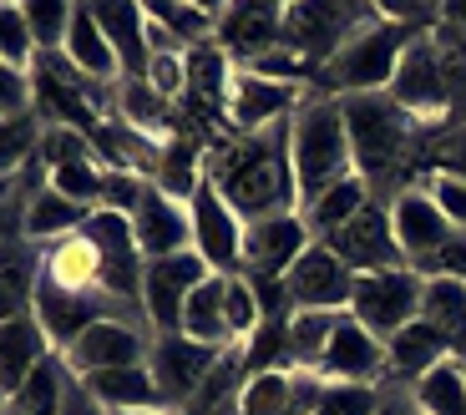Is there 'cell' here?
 Instances as JSON below:
<instances>
[{"instance_id": "obj_1", "label": "cell", "mask_w": 466, "mask_h": 415, "mask_svg": "<svg viewBox=\"0 0 466 415\" xmlns=\"http://www.w3.org/2000/svg\"><path fill=\"white\" fill-rule=\"evenodd\" d=\"M289 122H274V127H264V132H248V137L208 147V183L218 187L223 203H228L244 223L274 218V213H299Z\"/></svg>"}, {"instance_id": "obj_2", "label": "cell", "mask_w": 466, "mask_h": 415, "mask_svg": "<svg viewBox=\"0 0 466 415\" xmlns=\"http://www.w3.org/2000/svg\"><path fill=\"white\" fill-rule=\"evenodd\" d=\"M339 116H345V137H350V162L355 177L380 197V187L400 173V162L416 152L420 122L410 112H400L385 92L370 96H339Z\"/></svg>"}, {"instance_id": "obj_3", "label": "cell", "mask_w": 466, "mask_h": 415, "mask_svg": "<svg viewBox=\"0 0 466 415\" xmlns=\"http://www.w3.org/2000/svg\"><path fill=\"white\" fill-rule=\"evenodd\" d=\"M289 152H294V183H299V213H304L319 193H329L335 183H345L355 173L339 96H325V92L304 96L289 122Z\"/></svg>"}, {"instance_id": "obj_4", "label": "cell", "mask_w": 466, "mask_h": 415, "mask_svg": "<svg viewBox=\"0 0 466 415\" xmlns=\"http://www.w3.org/2000/svg\"><path fill=\"white\" fill-rule=\"evenodd\" d=\"M416 41V31H406V25L396 21H375L365 25V31H355L339 46V56L329 61L325 71H319L315 92L325 96H370V92H390V81H396V66L400 56H406V46Z\"/></svg>"}, {"instance_id": "obj_5", "label": "cell", "mask_w": 466, "mask_h": 415, "mask_svg": "<svg viewBox=\"0 0 466 415\" xmlns=\"http://www.w3.org/2000/svg\"><path fill=\"white\" fill-rule=\"evenodd\" d=\"M375 21H380V5H360V0H294L284 15V51L325 71L350 35Z\"/></svg>"}, {"instance_id": "obj_6", "label": "cell", "mask_w": 466, "mask_h": 415, "mask_svg": "<svg viewBox=\"0 0 466 415\" xmlns=\"http://www.w3.org/2000/svg\"><path fill=\"white\" fill-rule=\"evenodd\" d=\"M82 233L96 248V284H102V294L116 299L122 309L142 314V268H147V258L137 248L132 218L127 213H112V208H96Z\"/></svg>"}, {"instance_id": "obj_7", "label": "cell", "mask_w": 466, "mask_h": 415, "mask_svg": "<svg viewBox=\"0 0 466 415\" xmlns=\"http://www.w3.org/2000/svg\"><path fill=\"white\" fill-rule=\"evenodd\" d=\"M420 288L426 278L416 268H385V274H360L355 278V299H350V319L365 324L375 339H396L406 324L420 319Z\"/></svg>"}, {"instance_id": "obj_8", "label": "cell", "mask_w": 466, "mask_h": 415, "mask_svg": "<svg viewBox=\"0 0 466 415\" xmlns=\"http://www.w3.org/2000/svg\"><path fill=\"white\" fill-rule=\"evenodd\" d=\"M116 314H127V319H137V324H147L142 314H132V309H122L116 299H106V294H82V288H61L56 278H46L41 274V288H35V324L46 329V339H51V349H71L76 339L92 329V324H102V319H116Z\"/></svg>"}, {"instance_id": "obj_9", "label": "cell", "mask_w": 466, "mask_h": 415, "mask_svg": "<svg viewBox=\"0 0 466 415\" xmlns=\"http://www.w3.org/2000/svg\"><path fill=\"white\" fill-rule=\"evenodd\" d=\"M385 96H390L400 112L416 116L420 127H426V122H441L456 106L451 81H446V66H441V51H436L431 35H416L406 46V56H400V66H396V81H390Z\"/></svg>"}, {"instance_id": "obj_10", "label": "cell", "mask_w": 466, "mask_h": 415, "mask_svg": "<svg viewBox=\"0 0 466 415\" xmlns=\"http://www.w3.org/2000/svg\"><path fill=\"white\" fill-rule=\"evenodd\" d=\"M187 213H193V254L208 264V274H244V228L248 223L223 203V193L203 177L198 193L187 197Z\"/></svg>"}, {"instance_id": "obj_11", "label": "cell", "mask_w": 466, "mask_h": 415, "mask_svg": "<svg viewBox=\"0 0 466 415\" xmlns=\"http://www.w3.org/2000/svg\"><path fill=\"white\" fill-rule=\"evenodd\" d=\"M223 349H208L187 335H152L147 345V369H152V385L163 395V410L167 415H183L198 395V385L208 380V369L218 365Z\"/></svg>"}, {"instance_id": "obj_12", "label": "cell", "mask_w": 466, "mask_h": 415, "mask_svg": "<svg viewBox=\"0 0 466 415\" xmlns=\"http://www.w3.org/2000/svg\"><path fill=\"white\" fill-rule=\"evenodd\" d=\"M339 264H350L355 274H385V268H410V258L400 254L396 228H390V208L375 197L370 208H360L345 228H335L329 238H319Z\"/></svg>"}, {"instance_id": "obj_13", "label": "cell", "mask_w": 466, "mask_h": 415, "mask_svg": "<svg viewBox=\"0 0 466 415\" xmlns=\"http://www.w3.org/2000/svg\"><path fill=\"white\" fill-rule=\"evenodd\" d=\"M203 278H208V264H203L193 248H187V254H173V258H152V264L142 268V319H147L152 335H177L183 304Z\"/></svg>"}, {"instance_id": "obj_14", "label": "cell", "mask_w": 466, "mask_h": 415, "mask_svg": "<svg viewBox=\"0 0 466 415\" xmlns=\"http://www.w3.org/2000/svg\"><path fill=\"white\" fill-rule=\"evenodd\" d=\"M284 15H289V5H279V0H228L218 11L213 41L228 51L233 66H254L258 56L284 46Z\"/></svg>"}, {"instance_id": "obj_15", "label": "cell", "mask_w": 466, "mask_h": 415, "mask_svg": "<svg viewBox=\"0 0 466 415\" xmlns=\"http://www.w3.org/2000/svg\"><path fill=\"white\" fill-rule=\"evenodd\" d=\"M147 345H152V329L137 319H127V314H116V319H102L92 324L82 339L71 349H61V359H66V369L76 375V380H86V375H102V369H127V365H147Z\"/></svg>"}, {"instance_id": "obj_16", "label": "cell", "mask_w": 466, "mask_h": 415, "mask_svg": "<svg viewBox=\"0 0 466 415\" xmlns=\"http://www.w3.org/2000/svg\"><path fill=\"white\" fill-rule=\"evenodd\" d=\"M355 268L339 264L325 243H309L299 254V264L284 274V288H289L294 309H319V314H350V299H355Z\"/></svg>"}, {"instance_id": "obj_17", "label": "cell", "mask_w": 466, "mask_h": 415, "mask_svg": "<svg viewBox=\"0 0 466 415\" xmlns=\"http://www.w3.org/2000/svg\"><path fill=\"white\" fill-rule=\"evenodd\" d=\"M309 96V86H284V81H268L258 71H233V86H228V102H223V116L238 137L248 132H264L274 122H289L299 112V102Z\"/></svg>"}, {"instance_id": "obj_18", "label": "cell", "mask_w": 466, "mask_h": 415, "mask_svg": "<svg viewBox=\"0 0 466 415\" xmlns=\"http://www.w3.org/2000/svg\"><path fill=\"white\" fill-rule=\"evenodd\" d=\"M315 243L304 213H274V218H258L244 228V274L248 278H284L299 254Z\"/></svg>"}, {"instance_id": "obj_19", "label": "cell", "mask_w": 466, "mask_h": 415, "mask_svg": "<svg viewBox=\"0 0 466 415\" xmlns=\"http://www.w3.org/2000/svg\"><path fill=\"white\" fill-rule=\"evenodd\" d=\"M385 208H390V228H396V243H400V254L410 258V268L426 264V258L456 233L451 223H446V213L436 208V197L426 193V183H406L400 193L385 197Z\"/></svg>"}, {"instance_id": "obj_20", "label": "cell", "mask_w": 466, "mask_h": 415, "mask_svg": "<svg viewBox=\"0 0 466 415\" xmlns=\"http://www.w3.org/2000/svg\"><path fill=\"white\" fill-rule=\"evenodd\" d=\"M132 233H137V248H142L147 264L152 258L187 254V248H193V213H187V203L157 193V183H147L137 213H132Z\"/></svg>"}, {"instance_id": "obj_21", "label": "cell", "mask_w": 466, "mask_h": 415, "mask_svg": "<svg viewBox=\"0 0 466 415\" xmlns=\"http://www.w3.org/2000/svg\"><path fill=\"white\" fill-rule=\"evenodd\" d=\"M315 369L325 380H339V385H380L385 380V345L365 324H355L345 314L335 324V339H329V349L319 355Z\"/></svg>"}, {"instance_id": "obj_22", "label": "cell", "mask_w": 466, "mask_h": 415, "mask_svg": "<svg viewBox=\"0 0 466 415\" xmlns=\"http://www.w3.org/2000/svg\"><path fill=\"white\" fill-rule=\"evenodd\" d=\"M46 274V248L31 238H15L0 248V324L35 314V288Z\"/></svg>"}, {"instance_id": "obj_23", "label": "cell", "mask_w": 466, "mask_h": 415, "mask_svg": "<svg viewBox=\"0 0 466 415\" xmlns=\"http://www.w3.org/2000/svg\"><path fill=\"white\" fill-rule=\"evenodd\" d=\"M96 25H102L106 46L116 51V66H122V76H147V15H142V5H132V0H96Z\"/></svg>"}, {"instance_id": "obj_24", "label": "cell", "mask_w": 466, "mask_h": 415, "mask_svg": "<svg viewBox=\"0 0 466 415\" xmlns=\"http://www.w3.org/2000/svg\"><path fill=\"white\" fill-rule=\"evenodd\" d=\"M46 355H56V349H51L46 329L35 324V314H21V319L0 324V400H15L25 375H31Z\"/></svg>"}, {"instance_id": "obj_25", "label": "cell", "mask_w": 466, "mask_h": 415, "mask_svg": "<svg viewBox=\"0 0 466 415\" xmlns=\"http://www.w3.org/2000/svg\"><path fill=\"white\" fill-rule=\"evenodd\" d=\"M451 339L436 329V324L416 319L406 324L396 339H385V380H420V375H431L441 359H451Z\"/></svg>"}, {"instance_id": "obj_26", "label": "cell", "mask_w": 466, "mask_h": 415, "mask_svg": "<svg viewBox=\"0 0 466 415\" xmlns=\"http://www.w3.org/2000/svg\"><path fill=\"white\" fill-rule=\"evenodd\" d=\"M177 335L198 339L208 349H233V329H228V278L208 274L183 304V324Z\"/></svg>"}, {"instance_id": "obj_27", "label": "cell", "mask_w": 466, "mask_h": 415, "mask_svg": "<svg viewBox=\"0 0 466 415\" xmlns=\"http://www.w3.org/2000/svg\"><path fill=\"white\" fill-rule=\"evenodd\" d=\"M116 122L132 132H142V137H177V106L167 102V96L152 92L147 76H122L116 81Z\"/></svg>"}, {"instance_id": "obj_28", "label": "cell", "mask_w": 466, "mask_h": 415, "mask_svg": "<svg viewBox=\"0 0 466 415\" xmlns=\"http://www.w3.org/2000/svg\"><path fill=\"white\" fill-rule=\"evenodd\" d=\"M61 56H66L71 66L82 71V76L102 81V86H116V81H122L116 51L106 46V35H102V25H96V11H92V5H76V15H71V31H66V46H61Z\"/></svg>"}, {"instance_id": "obj_29", "label": "cell", "mask_w": 466, "mask_h": 415, "mask_svg": "<svg viewBox=\"0 0 466 415\" xmlns=\"http://www.w3.org/2000/svg\"><path fill=\"white\" fill-rule=\"evenodd\" d=\"M187 106H198V112H223V102H228V86H233V61L228 51L218 46V41H208V46H193L187 51Z\"/></svg>"}, {"instance_id": "obj_30", "label": "cell", "mask_w": 466, "mask_h": 415, "mask_svg": "<svg viewBox=\"0 0 466 415\" xmlns=\"http://www.w3.org/2000/svg\"><path fill=\"white\" fill-rule=\"evenodd\" d=\"M86 390L106 405V410H163V395L152 385L147 365H127V369H102V375H86Z\"/></svg>"}, {"instance_id": "obj_31", "label": "cell", "mask_w": 466, "mask_h": 415, "mask_svg": "<svg viewBox=\"0 0 466 415\" xmlns=\"http://www.w3.org/2000/svg\"><path fill=\"white\" fill-rule=\"evenodd\" d=\"M86 213L82 203H71V197H61L56 187H46V193H35V197H25V238L31 243H61V238H71V233H82L86 228Z\"/></svg>"}, {"instance_id": "obj_32", "label": "cell", "mask_w": 466, "mask_h": 415, "mask_svg": "<svg viewBox=\"0 0 466 415\" xmlns=\"http://www.w3.org/2000/svg\"><path fill=\"white\" fill-rule=\"evenodd\" d=\"M142 11H147V21L167 25V31L183 41V51H193V46H208V41H213L223 5H193V0H147Z\"/></svg>"}, {"instance_id": "obj_33", "label": "cell", "mask_w": 466, "mask_h": 415, "mask_svg": "<svg viewBox=\"0 0 466 415\" xmlns=\"http://www.w3.org/2000/svg\"><path fill=\"white\" fill-rule=\"evenodd\" d=\"M370 203H375V193L355 173H350L345 183H335L329 193H319L315 203L304 208V223H309V233H315V238H329V233L345 228V223L355 218L360 208H370Z\"/></svg>"}, {"instance_id": "obj_34", "label": "cell", "mask_w": 466, "mask_h": 415, "mask_svg": "<svg viewBox=\"0 0 466 415\" xmlns=\"http://www.w3.org/2000/svg\"><path fill=\"white\" fill-rule=\"evenodd\" d=\"M71 380H76V375L66 369V359L46 355L31 375H25V385L15 390V400H5V405H15V410H25V415H56L61 400H66V390H71Z\"/></svg>"}, {"instance_id": "obj_35", "label": "cell", "mask_w": 466, "mask_h": 415, "mask_svg": "<svg viewBox=\"0 0 466 415\" xmlns=\"http://www.w3.org/2000/svg\"><path fill=\"white\" fill-rule=\"evenodd\" d=\"M46 278H56L61 288L102 294V284H96V248L86 243V233H71V238H61V243H46Z\"/></svg>"}, {"instance_id": "obj_36", "label": "cell", "mask_w": 466, "mask_h": 415, "mask_svg": "<svg viewBox=\"0 0 466 415\" xmlns=\"http://www.w3.org/2000/svg\"><path fill=\"white\" fill-rule=\"evenodd\" d=\"M420 319L436 324L451 339V349L466 345V284L461 278H426V288H420Z\"/></svg>"}, {"instance_id": "obj_37", "label": "cell", "mask_w": 466, "mask_h": 415, "mask_svg": "<svg viewBox=\"0 0 466 415\" xmlns=\"http://www.w3.org/2000/svg\"><path fill=\"white\" fill-rule=\"evenodd\" d=\"M410 395H416L420 415H466V365L456 355L441 359L431 375L410 385Z\"/></svg>"}, {"instance_id": "obj_38", "label": "cell", "mask_w": 466, "mask_h": 415, "mask_svg": "<svg viewBox=\"0 0 466 415\" xmlns=\"http://www.w3.org/2000/svg\"><path fill=\"white\" fill-rule=\"evenodd\" d=\"M244 365L248 375H279V369H299L289 345V319H264L254 335L244 339Z\"/></svg>"}, {"instance_id": "obj_39", "label": "cell", "mask_w": 466, "mask_h": 415, "mask_svg": "<svg viewBox=\"0 0 466 415\" xmlns=\"http://www.w3.org/2000/svg\"><path fill=\"white\" fill-rule=\"evenodd\" d=\"M41 132H46V122H41V112H21V116H5L0 122V177H15L25 167V162L41 152Z\"/></svg>"}, {"instance_id": "obj_40", "label": "cell", "mask_w": 466, "mask_h": 415, "mask_svg": "<svg viewBox=\"0 0 466 415\" xmlns=\"http://www.w3.org/2000/svg\"><path fill=\"white\" fill-rule=\"evenodd\" d=\"M339 319H345V314H319V309H294L289 314V345H294L299 369H315L319 365V355L329 349Z\"/></svg>"}, {"instance_id": "obj_41", "label": "cell", "mask_w": 466, "mask_h": 415, "mask_svg": "<svg viewBox=\"0 0 466 415\" xmlns=\"http://www.w3.org/2000/svg\"><path fill=\"white\" fill-rule=\"evenodd\" d=\"M21 11H25V25H31L35 56H51V51L66 46L71 15H76V5H71V0H25Z\"/></svg>"}, {"instance_id": "obj_42", "label": "cell", "mask_w": 466, "mask_h": 415, "mask_svg": "<svg viewBox=\"0 0 466 415\" xmlns=\"http://www.w3.org/2000/svg\"><path fill=\"white\" fill-rule=\"evenodd\" d=\"M238 415H289V369L248 375L244 395H238Z\"/></svg>"}, {"instance_id": "obj_43", "label": "cell", "mask_w": 466, "mask_h": 415, "mask_svg": "<svg viewBox=\"0 0 466 415\" xmlns=\"http://www.w3.org/2000/svg\"><path fill=\"white\" fill-rule=\"evenodd\" d=\"M0 66H15V71L35 66V41L21 5H0Z\"/></svg>"}, {"instance_id": "obj_44", "label": "cell", "mask_w": 466, "mask_h": 415, "mask_svg": "<svg viewBox=\"0 0 466 415\" xmlns=\"http://www.w3.org/2000/svg\"><path fill=\"white\" fill-rule=\"evenodd\" d=\"M380 395H385L380 385H339V380H329L315 415H375L380 410Z\"/></svg>"}, {"instance_id": "obj_45", "label": "cell", "mask_w": 466, "mask_h": 415, "mask_svg": "<svg viewBox=\"0 0 466 415\" xmlns=\"http://www.w3.org/2000/svg\"><path fill=\"white\" fill-rule=\"evenodd\" d=\"M264 324V314H258V299H254V284H248L244 274L228 278V329H233V345L238 339H248Z\"/></svg>"}, {"instance_id": "obj_46", "label": "cell", "mask_w": 466, "mask_h": 415, "mask_svg": "<svg viewBox=\"0 0 466 415\" xmlns=\"http://www.w3.org/2000/svg\"><path fill=\"white\" fill-rule=\"evenodd\" d=\"M86 157H96L92 137H82V132H71V127L41 132V162H46V167H66V162H86Z\"/></svg>"}, {"instance_id": "obj_47", "label": "cell", "mask_w": 466, "mask_h": 415, "mask_svg": "<svg viewBox=\"0 0 466 415\" xmlns=\"http://www.w3.org/2000/svg\"><path fill=\"white\" fill-rule=\"evenodd\" d=\"M416 274L420 278H461L466 284V228H456L426 264H416Z\"/></svg>"}, {"instance_id": "obj_48", "label": "cell", "mask_w": 466, "mask_h": 415, "mask_svg": "<svg viewBox=\"0 0 466 415\" xmlns=\"http://www.w3.org/2000/svg\"><path fill=\"white\" fill-rule=\"evenodd\" d=\"M187 56V51H183ZM183 56H152L147 61V81H152V92L157 96H167V102H183L187 96V61Z\"/></svg>"}, {"instance_id": "obj_49", "label": "cell", "mask_w": 466, "mask_h": 415, "mask_svg": "<svg viewBox=\"0 0 466 415\" xmlns=\"http://www.w3.org/2000/svg\"><path fill=\"white\" fill-rule=\"evenodd\" d=\"M426 193L436 197V208L446 213V223L451 228H466V183L451 173H431L426 177Z\"/></svg>"}, {"instance_id": "obj_50", "label": "cell", "mask_w": 466, "mask_h": 415, "mask_svg": "<svg viewBox=\"0 0 466 415\" xmlns=\"http://www.w3.org/2000/svg\"><path fill=\"white\" fill-rule=\"evenodd\" d=\"M142 193H147V177L142 173H106V187H102V208H112V213H137Z\"/></svg>"}, {"instance_id": "obj_51", "label": "cell", "mask_w": 466, "mask_h": 415, "mask_svg": "<svg viewBox=\"0 0 466 415\" xmlns=\"http://www.w3.org/2000/svg\"><path fill=\"white\" fill-rule=\"evenodd\" d=\"M35 106L31 92V71H15V66H0V122L5 116H21Z\"/></svg>"}, {"instance_id": "obj_52", "label": "cell", "mask_w": 466, "mask_h": 415, "mask_svg": "<svg viewBox=\"0 0 466 415\" xmlns=\"http://www.w3.org/2000/svg\"><path fill=\"white\" fill-rule=\"evenodd\" d=\"M248 284H254V299H258L264 319H289L294 314V299H289V288H284V278H248Z\"/></svg>"}, {"instance_id": "obj_53", "label": "cell", "mask_w": 466, "mask_h": 415, "mask_svg": "<svg viewBox=\"0 0 466 415\" xmlns=\"http://www.w3.org/2000/svg\"><path fill=\"white\" fill-rule=\"evenodd\" d=\"M15 238H25V197L21 193L0 197V248Z\"/></svg>"}, {"instance_id": "obj_54", "label": "cell", "mask_w": 466, "mask_h": 415, "mask_svg": "<svg viewBox=\"0 0 466 415\" xmlns=\"http://www.w3.org/2000/svg\"><path fill=\"white\" fill-rule=\"evenodd\" d=\"M436 173H451V177H461V183H466V127H451V132H446Z\"/></svg>"}, {"instance_id": "obj_55", "label": "cell", "mask_w": 466, "mask_h": 415, "mask_svg": "<svg viewBox=\"0 0 466 415\" xmlns=\"http://www.w3.org/2000/svg\"><path fill=\"white\" fill-rule=\"evenodd\" d=\"M56 415H112V410H106V405L96 400V395L86 390L82 380H71V390H66V400H61Z\"/></svg>"}, {"instance_id": "obj_56", "label": "cell", "mask_w": 466, "mask_h": 415, "mask_svg": "<svg viewBox=\"0 0 466 415\" xmlns=\"http://www.w3.org/2000/svg\"><path fill=\"white\" fill-rule=\"evenodd\" d=\"M380 410L375 415H420V405H416V395L410 390H396V385H380Z\"/></svg>"}, {"instance_id": "obj_57", "label": "cell", "mask_w": 466, "mask_h": 415, "mask_svg": "<svg viewBox=\"0 0 466 415\" xmlns=\"http://www.w3.org/2000/svg\"><path fill=\"white\" fill-rule=\"evenodd\" d=\"M441 21L451 25L456 35H466V0H451V5H441Z\"/></svg>"}, {"instance_id": "obj_58", "label": "cell", "mask_w": 466, "mask_h": 415, "mask_svg": "<svg viewBox=\"0 0 466 415\" xmlns=\"http://www.w3.org/2000/svg\"><path fill=\"white\" fill-rule=\"evenodd\" d=\"M15 193V183H11V177H0V197H11Z\"/></svg>"}, {"instance_id": "obj_59", "label": "cell", "mask_w": 466, "mask_h": 415, "mask_svg": "<svg viewBox=\"0 0 466 415\" xmlns=\"http://www.w3.org/2000/svg\"><path fill=\"white\" fill-rule=\"evenodd\" d=\"M116 415H167V410H116Z\"/></svg>"}, {"instance_id": "obj_60", "label": "cell", "mask_w": 466, "mask_h": 415, "mask_svg": "<svg viewBox=\"0 0 466 415\" xmlns=\"http://www.w3.org/2000/svg\"><path fill=\"white\" fill-rule=\"evenodd\" d=\"M0 415H5V410H0Z\"/></svg>"}]
</instances>
